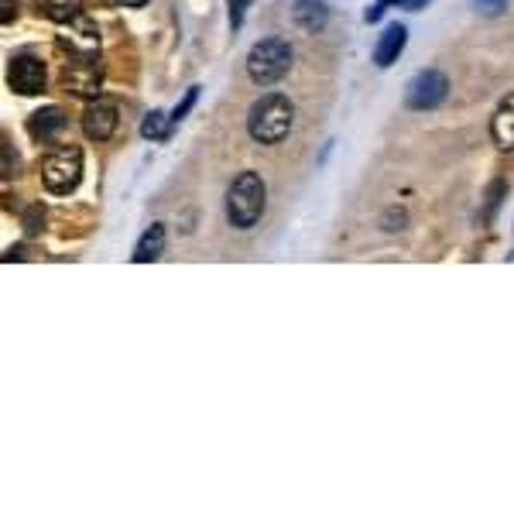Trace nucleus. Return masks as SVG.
<instances>
[{
	"instance_id": "f257e3e1",
	"label": "nucleus",
	"mask_w": 514,
	"mask_h": 514,
	"mask_svg": "<svg viewBox=\"0 0 514 514\" xmlns=\"http://www.w3.org/2000/svg\"><path fill=\"white\" fill-rule=\"evenodd\" d=\"M295 124V103L285 93H264L247 114V134L257 144H278Z\"/></svg>"
},
{
	"instance_id": "f03ea898",
	"label": "nucleus",
	"mask_w": 514,
	"mask_h": 514,
	"mask_svg": "<svg viewBox=\"0 0 514 514\" xmlns=\"http://www.w3.org/2000/svg\"><path fill=\"white\" fill-rule=\"evenodd\" d=\"M268 206V189L257 172H240L227 189V216L237 230H251L261 223Z\"/></svg>"
},
{
	"instance_id": "7ed1b4c3",
	"label": "nucleus",
	"mask_w": 514,
	"mask_h": 514,
	"mask_svg": "<svg viewBox=\"0 0 514 514\" xmlns=\"http://www.w3.org/2000/svg\"><path fill=\"white\" fill-rule=\"evenodd\" d=\"M292 69V45L285 38H261L247 52V76L254 86H275Z\"/></svg>"
},
{
	"instance_id": "20e7f679",
	"label": "nucleus",
	"mask_w": 514,
	"mask_h": 514,
	"mask_svg": "<svg viewBox=\"0 0 514 514\" xmlns=\"http://www.w3.org/2000/svg\"><path fill=\"white\" fill-rule=\"evenodd\" d=\"M83 182V151L79 148H55L42 162V186L52 196H69Z\"/></svg>"
},
{
	"instance_id": "39448f33",
	"label": "nucleus",
	"mask_w": 514,
	"mask_h": 514,
	"mask_svg": "<svg viewBox=\"0 0 514 514\" xmlns=\"http://www.w3.org/2000/svg\"><path fill=\"white\" fill-rule=\"evenodd\" d=\"M62 90L79 100H100L103 93V66L100 55H72L62 66Z\"/></svg>"
},
{
	"instance_id": "423d86ee",
	"label": "nucleus",
	"mask_w": 514,
	"mask_h": 514,
	"mask_svg": "<svg viewBox=\"0 0 514 514\" xmlns=\"http://www.w3.org/2000/svg\"><path fill=\"white\" fill-rule=\"evenodd\" d=\"M449 93V79L436 69H422L405 86V107L408 110H436Z\"/></svg>"
},
{
	"instance_id": "0eeeda50",
	"label": "nucleus",
	"mask_w": 514,
	"mask_h": 514,
	"mask_svg": "<svg viewBox=\"0 0 514 514\" xmlns=\"http://www.w3.org/2000/svg\"><path fill=\"white\" fill-rule=\"evenodd\" d=\"M7 86H11L14 93H21V96L45 93V86H48L45 62L35 59V55H14V59L7 62Z\"/></svg>"
},
{
	"instance_id": "6e6552de",
	"label": "nucleus",
	"mask_w": 514,
	"mask_h": 514,
	"mask_svg": "<svg viewBox=\"0 0 514 514\" xmlns=\"http://www.w3.org/2000/svg\"><path fill=\"white\" fill-rule=\"evenodd\" d=\"M59 28V45L69 48V55H100V31H96V24L86 14H79L69 24H59Z\"/></svg>"
},
{
	"instance_id": "1a4fd4ad",
	"label": "nucleus",
	"mask_w": 514,
	"mask_h": 514,
	"mask_svg": "<svg viewBox=\"0 0 514 514\" xmlns=\"http://www.w3.org/2000/svg\"><path fill=\"white\" fill-rule=\"evenodd\" d=\"M120 117H117V107L110 100H90V107L83 110V134L90 141H107L114 138Z\"/></svg>"
},
{
	"instance_id": "9d476101",
	"label": "nucleus",
	"mask_w": 514,
	"mask_h": 514,
	"mask_svg": "<svg viewBox=\"0 0 514 514\" xmlns=\"http://www.w3.org/2000/svg\"><path fill=\"white\" fill-rule=\"evenodd\" d=\"M405 42H408L405 24H391V28H384V35L377 38V45H374V66H381V69L395 66L398 55L405 52Z\"/></svg>"
},
{
	"instance_id": "9b49d317",
	"label": "nucleus",
	"mask_w": 514,
	"mask_h": 514,
	"mask_svg": "<svg viewBox=\"0 0 514 514\" xmlns=\"http://www.w3.org/2000/svg\"><path fill=\"white\" fill-rule=\"evenodd\" d=\"M491 138L501 151H514V93L497 103L491 117Z\"/></svg>"
},
{
	"instance_id": "f8f14e48",
	"label": "nucleus",
	"mask_w": 514,
	"mask_h": 514,
	"mask_svg": "<svg viewBox=\"0 0 514 514\" xmlns=\"http://www.w3.org/2000/svg\"><path fill=\"white\" fill-rule=\"evenodd\" d=\"M292 18L302 31L316 35V31H323L329 24V7H326V0H295Z\"/></svg>"
},
{
	"instance_id": "ddd939ff",
	"label": "nucleus",
	"mask_w": 514,
	"mask_h": 514,
	"mask_svg": "<svg viewBox=\"0 0 514 514\" xmlns=\"http://www.w3.org/2000/svg\"><path fill=\"white\" fill-rule=\"evenodd\" d=\"M62 127H66V114H62L59 107H45V110H38V114L28 117V134L35 141H52Z\"/></svg>"
},
{
	"instance_id": "4468645a",
	"label": "nucleus",
	"mask_w": 514,
	"mask_h": 514,
	"mask_svg": "<svg viewBox=\"0 0 514 514\" xmlns=\"http://www.w3.org/2000/svg\"><path fill=\"white\" fill-rule=\"evenodd\" d=\"M162 251H165V227H162V223H151V227L141 234L138 247H134V261L151 264V261H158V257H162Z\"/></svg>"
},
{
	"instance_id": "2eb2a0df",
	"label": "nucleus",
	"mask_w": 514,
	"mask_h": 514,
	"mask_svg": "<svg viewBox=\"0 0 514 514\" xmlns=\"http://www.w3.org/2000/svg\"><path fill=\"white\" fill-rule=\"evenodd\" d=\"M42 11L55 24H69L83 14V0H42Z\"/></svg>"
},
{
	"instance_id": "dca6fc26",
	"label": "nucleus",
	"mask_w": 514,
	"mask_h": 514,
	"mask_svg": "<svg viewBox=\"0 0 514 514\" xmlns=\"http://www.w3.org/2000/svg\"><path fill=\"white\" fill-rule=\"evenodd\" d=\"M172 117H165L162 110H151L148 117L141 120V138H148V141H165L168 134H172Z\"/></svg>"
},
{
	"instance_id": "f3484780",
	"label": "nucleus",
	"mask_w": 514,
	"mask_h": 514,
	"mask_svg": "<svg viewBox=\"0 0 514 514\" xmlns=\"http://www.w3.org/2000/svg\"><path fill=\"white\" fill-rule=\"evenodd\" d=\"M405 223H408V213L398 210V206H391V210L381 216V227L388 230V234H395V230H405Z\"/></svg>"
},
{
	"instance_id": "a211bd4d",
	"label": "nucleus",
	"mask_w": 514,
	"mask_h": 514,
	"mask_svg": "<svg viewBox=\"0 0 514 514\" xmlns=\"http://www.w3.org/2000/svg\"><path fill=\"white\" fill-rule=\"evenodd\" d=\"M199 100V86H192V90H186V100L179 103V107L172 110V124H182V120H186V114L192 110V103Z\"/></svg>"
},
{
	"instance_id": "6ab92c4d",
	"label": "nucleus",
	"mask_w": 514,
	"mask_h": 514,
	"mask_svg": "<svg viewBox=\"0 0 514 514\" xmlns=\"http://www.w3.org/2000/svg\"><path fill=\"white\" fill-rule=\"evenodd\" d=\"M254 0H227V7H230V28H240L244 24V14H247V7H251Z\"/></svg>"
},
{
	"instance_id": "aec40b11",
	"label": "nucleus",
	"mask_w": 514,
	"mask_h": 514,
	"mask_svg": "<svg viewBox=\"0 0 514 514\" xmlns=\"http://www.w3.org/2000/svg\"><path fill=\"white\" fill-rule=\"evenodd\" d=\"M473 7H477L480 14H487V18H497V14L508 7V0H473Z\"/></svg>"
},
{
	"instance_id": "412c9836",
	"label": "nucleus",
	"mask_w": 514,
	"mask_h": 514,
	"mask_svg": "<svg viewBox=\"0 0 514 514\" xmlns=\"http://www.w3.org/2000/svg\"><path fill=\"white\" fill-rule=\"evenodd\" d=\"M42 223H45V210H42V206H31L28 220H24V227H28V234H38V230H42Z\"/></svg>"
},
{
	"instance_id": "4be33fe9",
	"label": "nucleus",
	"mask_w": 514,
	"mask_h": 514,
	"mask_svg": "<svg viewBox=\"0 0 514 514\" xmlns=\"http://www.w3.org/2000/svg\"><path fill=\"white\" fill-rule=\"evenodd\" d=\"M18 18V0H0V21L11 24Z\"/></svg>"
},
{
	"instance_id": "5701e85b",
	"label": "nucleus",
	"mask_w": 514,
	"mask_h": 514,
	"mask_svg": "<svg viewBox=\"0 0 514 514\" xmlns=\"http://www.w3.org/2000/svg\"><path fill=\"white\" fill-rule=\"evenodd\" d=\"M501 192H504V182H494V189H491V206H487V220H491L494 210H497V203H501Z\"/></svg>"
},
{
	"instance_id": "b1692460",
	"label": "nucleus",
	"mask_w": 514,
	"mask_h": 514,
	"mask_svg": "<svg viewBox=\"0 0 514 514\" xmlns=\"http://www.w3.org/2000/svg\"><path fill=\"white\" fill-rule=\"evenodd\" d=\"M117 7H144L148 0H114Z\"/></svg>"
},
{
	"instance_id": "393cba45",
	"label": "nucleus",
	"mask_w": 514,
	"mask_h": 514,
	"mask_svg": "<svg viewBox=\"0 0 514 514\" xmlns=\"http://www.w3.org/2000/svg\"><path fill=\"white\" fill-rule=\"evenodd\" d=\"M425 4H429V0H408V4H405V7H408V11H422V7H425Z\"/></svg>"
}]
</instances>
